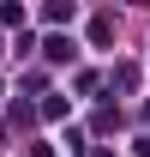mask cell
<instances>
[{
    "instance_id": "obj_1",
    "label": "cell",
    "mask_w": 150,
    "mask_h": 157,
    "mask_svg": "<svg viewBox=\"0 0 150 157\" xmlns=\"http://www.w3.org/2000/svg\"><path fill=\"white\" fill-rule=\"evenodd\" d=\"M42 55L54 60V67H60V60H66V67H72V55H78V42H72V36H60V30H54V36L42 42Z\"/></svg>"
},
{
    "instance_id": "obj_2",
    "label": "cell",
    "mask_w": 150,
    "mask_h": 157,
    "mask_svg": "<svg viewBox=\"0 0 150 157\" xmlns=\"http://www.w3.org/2000/svg\"><path fill=\"white\" fill-rule=\"evenodd\" d=\"M42 18L60 30V24H72V18H78V6H72V0H54V6H42Z\"/></svg>"
},
{
    "instance_id": "obj_3",
    "label": "cell",
    "mask_w": 150,
    "mask_h": 157,
    "mask_svg": "<svg viewBox=\"0 0 150 157\" xmlns=\"http://www.w3.org/2000/svg\"><path fill=\"white\" fill-rule=\"evenodd\" d=\"M90 42H96V48L114 42V18H90Z\"/></svg>"
},
{
    "instance_id": "obj_4",
    "label": "cell",
    "mask_w": 150,
    "mask_h": 157,
    "mask_svg": "<svg viewBox=\"0 0 150 157\" xmlns=\"http://www.w3.org/2000/svg\"><path fill=\"white\" fill-rule=\"evenodd\" d=\"M24 18H30L24 6H0V24H24Z\"/></svg>"
}]
</instances>
